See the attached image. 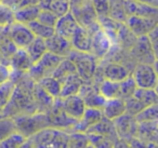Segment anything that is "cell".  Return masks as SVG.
Wrapping results in <instances>:
<instances>
[{
    "instance_id": "obj_1",
    "label": "cell",
    "mask_w": 158,
    "mask_h": 148,
    "mask_svg": "<svg viewBox=\"0 0 158 148\" xmlns=\"http://www.w3.org/2000/svg\"><path fill=\"white\" fill-rule=\"evenodd\" d=\"M22 147H68V133L47 126L27 137Z\"/></svg>"
},
{
    "instance_id": "obj_2",
    "label": "cell",
    "mask_w": 158,
    "mask_h": 148,
    "mask_svg": "<svg viewBox=\"0 0 158 148\" xmlns=\"http://www.w3.org/2000/svg\"><path fill=\"white\" fill-rule=\"evenodd\" d=\"M68 59L74 63L76 67L77 74L80 76L85 83H90L94 79L97 74L98 62L99 60L91 53L79 52L76 50H72L68 55Z\"/></svg>"
},
{
    "instance_id": "obj_3",
    "label": "cell",
    "mask_w": 158,
    "mask_h": 148,
    "mask_svg": "<svg viewBox=\"0 0 158 148\" xmlns=\"http://www.w3.org/2000/svg\"><path fill=\"white\" fill-rule=\"evenodd\" d=\"M13 120L15 122L16 131L24 135L26 138L41 129L49 126L47 113H40V111H36L29 115L16 116V117H13Z\"/></svg>"
},
{
    "instance_id": "obj_4",
    "label": "cell",
    "mask_w": 158,
    "mask_h": 148,
    "mask_svg": "<svg viewBox=\"0 0 158 148\" xmlns=\"http://www.w3.org/2000/svg\"><path fill=\"white\" fill-rule=\"evenodd\" d=\"M64 57L55 55L51 52L47 51L35 64H33L29 72H27V76L34 81V82H38L40 79L44 77L51 76L54 69L57 67L61 61Z\"/></svg>"
},
{
    "instance_id": "obj_5",
    "label": "cell",
    "mask_w": 158,
    "mask_h": 148,
    "mask_svg": "<svg viewBox=\"0 0 158 148\" xmlns=\"http://www.w3.org/2000/svg\"><path fill=\"white\" fill-rule=\"evenodd\" d=\"M131 76L138 88L156 89L157 87V74H156L155 66L153 64H138Z\"/></svg>"
},
{
    "instance_id": "obj_6",
    "label": "cell",
    "mask_w": 158,
    "mask_h": 148,
    "mask_svg": "<svg viewBox=\"0 0 158 148\" xmlns=\"http://www.w3.org/2000/svg\"><path fill=\"white\" fill-rule=\"evenodd\" d=\"M6 29L18 49H25L35 38V35L27 25L19 23L16 21H13L11 24L8 25Z\"/></svg>"
},
{
    "instance_id": "obj_7",
    "label": "cell",
    "mask_w": 158,
    "mask_h": 148,
    "mask_svg": "<svg viewBox=\"0 0 158 148\" xmlns=\"http://www.w3.org/2000/svg\"><path fill=\"white\" fill-rule=\"evenodd\" d=\"M135 37L146 36L151 31L157 26V18H146V16L128 15L123 23Z\"/></svg>"
},
{
    "instance_id": "obj_8",
    "label": "cell",
    "mask_w": 158,
    "mask_h": 148,
    "mask_svg": "<svg viewBox=\"0 0 158 148\" xmlns=\"http://www.w3.org/2000/svg\"><path fill=\"white\" fill-rule=\"evenodd\" d=\"M117 136L120 139L129 142L132 137H136L138 133V122L135 121L133 116L129 113H123V116L113 120Z\"/></svg>"
},
{
    "instance_id": "obj_9",
    "label": "cell",
    "mask_w": 158,
    "mask_h": 148,
    "mask_svg": "<svg viewBox=\"0 0 158 148\" xmlns=\"http://www.w3.org/2000/svg\"><path fill=\"white\" fill-rule=\"evenodd\" d=\"M114 40L105 31L99 27L92 34V46H91V54L94 55L98 60H102L108 54L113 47Z\"/></svg>"
},
{
    "instance_id": "obj_10",
    "label": "cell",
    "mask_w": 158,
    "mask_h": 148,
    "mask_svg": "<svg viewBox=\"0 0 158 148\" xmlns=\"http://www.w3.org/2000/svg\"><path fill=\"white\" fill-rule=\"evenodd\" d=\"M60 103H61L62 109L69 117L76 119L77 121L82 117L85 109H86V104L79 94L60 97Z\"/></svg>"
},
{
    "instance_id": "obj_11",
    "label": "cell",
    "mask_w": 158,
    "mask_h": 148,
    "mask_svg": "<svg viewBox=\"0 0 158 148\" xmlns=\"http://www.w3.org/2000/svg\"><path fill=\"white\" fill-rule=\"evenodd\" d=\"M103 118V113L100 108H94V107H86L84 111V115L76 124L72 129L70 132H82L86 133L88 129L93 126L94 124L99 123Z\"/></svg>"
},
{
    "instance_id": "obj_12",
    "label": "cell",
    "mask_w": 158,
    "mask_h": 148,
    "mask_svg": "<svg viewBox=\"0 0 158 148\" xmlns=\"http://www.w3.org/2000/svg\"><path fill=\"white\" fill-rule=\"evenodd\" d=\"M44 42H46L48 52H51L62 57H67L69 55L70 51L73 50L70 40L66 39L62 36H59L55 33L51 37L44 39Z\"/></svg>"
},
{
    "instance_id": "obj_13",
    "label": "cell",
    "mask_w": 158,
    "mask_h": 148,
    "mask_svg": "<svg viewBox=\"0 0 158 148\" xmlns=\"http://www.w3.org/2000/svg\"><path fill=\"white\" fill-rule=\"evenodd\" d=\"M92 34L89 29L79 25L70 39L73 50L90 53L92 46Z\"/></svg>"
},
{
    "instance_id": "obj_14",
    "label": "cell",
    "mask_w": 158,
    "mask_h": 148,
    "mask_svg": "<svg viewBox=\"0 0 158 148\" xmlns=\"http://www.w3.org/2000/svg\"><path fill=\"white\" fill-rule=\"evenodd\" d=\"M123 1L127 15H138L157 18V7H153V6L146 5V3L139 2L135 0H123Z\"/></svg>"
},
{
    "instance_id": "obj_15",
    "label": "cell",
    "mask_w": 158,
    "mask_h": 148,
    "mask_svg": "<svg viewBox=\"0 0 158 148\" xmlns=\"http://www.w3.org/2000/svg\"><path fill=\"white\" fill-rule=\"evenodd\" d=\"M78 26L79 24L76 21V18H74V15L70 12H67L66 14L57 18L56 24L54 26V33L70 40Z\"/></svg>"
},
{
    "instance_id": "obj_16",
    "label": "cell",
    "mask_w": 158,
    "mask_h": 148,
    "mask_svg": "<svg viewBox=\"0 0 158 148\" xmlns=\"http://www.w3.org/2000/svg\"><path fill=\"white\" fill-rule=\"evenodd\" d=\"M136 137H139L141 142H147V147H156L157 142V120L153 121L138 122V133Z\"/></svg>"
},
{
    "instance_id": "obj_17",
    "label": "cell",
    "mask_w": 158,
    "mask_h": 148,
    "mask_svg": "<svg viewBox=\"0 0 158 148\" xmlns=\"http://www.w3.org/2000/svg\"><path fill=\"white\" fill-rule=\"evenodd\" d=\"M103 117L108 120H115L116 118L126 113V103L123 98H106L101 108Z\"/></svg>"
},
{
    "instance_id": "obj_18",
    "label": "cell",
    "mask_w": 158,
    "mask_h": 148,
    "mask_svg": "<svg viewBox=\"0 0 158 148\" xmlns=\"http://www.w3.org/2000/svg\"><path fill=\"white\" fill-rule=\"evenodd\" d=\"M9 64L12 68V72L23 75L27 74L33 66V62L25 49H18L16 52L9 60Z\"/></svg>"
},
{
    "instance_id": "obj_19",
    "label": "cell",
    "mask_w": 158,
    "mask_h": 148,
    "mask_svg": "<svg viewBox=\"0 0 158 148\" xmlns=\"http://www.w3.org/2000/svg\"><path fill=\"white\" fill-rule=\"evenodd\" d=\"M102 72H103L104 79H108L112 81H123V79L131 75L126 66H123V64L116 63V62L106 64Z\"/></svg>"
},
{
    "instance_id": "obj_20",
    "label": "cell",
    "mask_w": 158,
    "mask_h": 148,
    "mask_svg": "<svg viewBox=\"0 0 158 148\" xmlns=\"http://www.w3.org/2000/svg\"><path fill=\"white\" fill-rule=\"evenodd\" d=\"M84 81L80 78L78 74H73L66 77L65 79L61 81V93H60V97H64V96L73 95V94H78L80 89H81Z\"/></svg>"
},
{
    "instance_id": "obj_21",
    "label": "cell",
    "mask_w": 158,
    "mask_h": 148,
    "mask_svg": "<svg viewBox=\"0 0 158 148\" xmlns=\"http://www.w3.org/2000/svg\"><path fill=\"white\" fill-rule=\"evenodd\" d=\"M40 10H41V8L38 3L29 5L21 8V9H18L14 11V21L27 25L33 21L37 20Z\"/></svg>"
},
{
    "instance_id": "obj_22",
    "label": "cell",
    "mask_w": 158,
    "mask_h": 148,
    "mask_svg": "<svg viewBox=\"0 0 158 148\" xmlns=\"http://www.w3.org/2000/svg\"><path fill=\"white\" fill-rule=\"evenodd\" d=\"M38 5L41 9H47L54 13L56 16H62L69 12V0H39Z\"/></svg>"
},
{
    "instance_id": "obj_23",
    "label": "cell",
    "mask_w": 158,
    "mask_h": 148,
    "mask_svg": "<svg viewBox=\"0 0 158 148\" xmlns=\"http://www.w3.org/2000/svg\"><path fill=\"white\" fill-rule=\"evenodd\" d=\"M132 97L135 98L136 102L143 107L151 106L153 104H157V93H156V89H143V88H138L134 90Z\"/></svg>"
},
{
    "instance_id": "obj_24",
    "label": "cell",
    "mask_w": 158,
    "mask_h": 148,
    "mask_svg": "<svg viewBox=\"0 0 158 148\" xmlns=\"http://www.w3.org/2000/svg\"><path fill=\"white\" fill-rule=\"evenodd\" d=\"M98 91L105 98H120V81H112L104 79L101 81Z\"/></svg>"
},
{
    "instance_id": "obj_25",
    "label": "cell",
    "mask_w": 158,
    "mask_h": 148,
    "mask_svg": "<svg viewBox=\"0 0 158 148\" xmlns=\"http://www.w3.org/2000/svg\"><path fill=\"white\" fill-rule=\"evenodd\" d=\"M47 94L53 98L60 97V93H61V82L54 78L53 76H47L40 79L38 82H36Z\"/></svg>"
},
{
    "instance_id": "obj_26",
    "label": "cell",
    "mask_w": 158,
    "mask_h": 148,
    "mask_svg": "<svg viewBox=\"0 0 158 148\" xmlns=\"http://www.w3.org/2000/svg\"><path fill=\"white\" fill-rule=\"evenodd\" d=\"M25 50H26L28 56L31 57L33 64H35L47 52V47H46L44 39L39 37H35L33 41L25 48Z\"/></svg>"
},
{
    "instance_id": "obj_27",
    "label": "cell",
    "mask_w": 158,
    "mask_h": 148,
    "mask_svg": "<svg viewBox=\"0 0 158 148\" xmlns=\"http://www.w3.org/2000/svg\"><path fill=\"white\" fill-rule=\"evenodd\" d=\"M76 72H77V70H76V67H75L74 63H73L68 57H64L61 61V63L57 65V67L54 69V72H52L51 76L56 78L57 80L61 82L66 77H68L69 75L76 74Z\"/></svg>"
},
{
    "instance_id": "obj_28",
    "label": "cell",
    "mask_w": 158,
    "mask_h": 148,
    "mask_svg": "<svg viewBox=\"0 0 158 148\" xmlns=\"http://www.w3.org/2000/svg\"><path fill=\"white\" fill-rule=\"evenodd\" d=\"M16 50H18V47L11 40L10 36L7 33V29L5 27L2 33L0 34V53L2 54V56L7 61H9L12 55L16 52Z\"/></svg>"
},
{
    "instance_id": "obj_29",
    "label": "cell",
    "mask_w": 158,
    "mask_h": 148,
    "mask_svg": "<svg viewBox=\"0 0 158 148\" xmlns=\"http://www.w3.org/2000/svg\"><path fill=\"white\" fill-rule=\"evenodd\" d=\"M108 16L119 23H125L127 18L125 6L123 0H110L108 7Z\"/></svg>"
},
{
    "instance_id": "obj_30",
    "label": "cell",
    "mask_w": 158,
    "mask_h": 148,
    "mask_svg": "<svg viewBox=\"0 0 158 148\" xmlns=\"http://www.w3.org/2000/svg\"><path fill=\"white\" fill-rule=\"evenodd\" d=\"M27 26L33 31L35 37H39V38H42V39H47V38L51 37V36L54 34V27L47 26V25L38 22L37 20L33 21V22H31L29 24H27Z\"/></svg>"
},
{
    "instance_id": "obj_31",
    "label": "cell",
    "mask_w": 158,
    "mask_h": 148,
    "mask_svg": "<svg viewBox=\"0 0 158 148\" xmlns=\"http://www.w3.org/2000/svg\"><path fill=\"white\" fill-rule=\"evenodd\" d=\"M26 141V137L21 134L19 131H15L9 136L0 141V148H18L22 147V145Z\"/></svg>"
},
{
    "instance_id": "obj_32",
    "label": "cell",
    "mask_w": 158,
    "mask_h": 148,
    "mask_svg": "<svg viewBox=\"0 0 158 148\" xmlns=\"http://www.w3.org/2000/svg\"><path fill=\"white\" fill-rule=\"evenodd\" d=\"M14 88H15V82L11 79L3 83H0V107L1 108H5L10 102Z\"/></svg>"
},
{
    "instance_id": "obj_33",
    "label": "cell",
    "mask_w": 158,
    "mask_h": 148,
    "mask_svg": "<svg viewBox=\"0 0 158 148\" xmlns=\"http://www.w3.org/2000/svg\"><path fill=\"white\" fill-rule=\"evenodd\" d=\"M158 115V109L157 104H153L151 106L146 107L140 113H138L135 116H133L136 122H143V121H153V120H157Z\"/></svg>"
},
{
    "instance_id": "obj_34",
    "label": "cell",
    "mask_w": 158,
    "mask_h": 148,
    "mask_svg": "<svg viewBox=\"0 0 158 148\" xmlns=\"http://www.w3.org/2000/svg\"><path fill=\"white\" fill-rule=\"evenodd\" d=\"M15 131L16 126L13 118L5 116L3 118L0 119V141L9 136L10 134H12Z\"/></svg>"
},
{
    "instance_id": "obj_35",
    "label": "cell",
    "mask_w": 158,
    "mask_h": 148,
    "mask_svg": "<svg viewBox=\"0 0 158 148\" xmlns=\"http://www.w3.org/2000/svg\"><path fill=\"white\" fill-rule=\"evenodd\" d=\"M136 89V84L134 82L133 78L130 75L123 81H120V98L123 100H127L128 97L133 94L134 90Z\"/></svg>"
},
{
    "instance_id": "obj_36",
    "label": "cell",
    "mask_w": 158,
    "mask_h": 148,
    "mask_svg": "<svg viewBox=\"0 0 158 148\" xmlns=\"http://www.w3.org/2000/svg\"><path fill=\"white\" fill-rule=\"evenodd\" d=\"M14 21V11L0 1V26L6 27Z\"/></svg>"
},
{
    "instance_id": "obj_37",
    "label": "cell",
    "mask_w": 158,
    "mask_h": 148,
    "mask_svg": "<svg viewBox=\"0 0 158 148\" xmlns=\"http://www.w3.org/2000/svg\"><path fill=\"white\" fill-rule=\"evenodd\" d=\"M57 18H59V16H56L51 11H49L47 9H41L39 12V15L37 18V21L42 23V24L47 25V26L54 27L55 24H56Z\"/></svg>"
},
{
    "instance_id": "obj_38",
    "label": "cell",
    "mask_w": 158,
    "mask_h": 148,
    "mask_svg": "<svg viewBox=\"0 0 158 148\" xmlns=\"http://www.w3.org/2000/svg\"><path fill=\"white\" fill-rule=\"evenodd\" d=\"M90 1L98 16L108 15L110 0H90Z\"/></svg>"
},
{
    "instance_id": "obj_39",
    "label": "cell",
    "mask_w": 158,
    "mask_h": 148,
    "mask_svg": "<svg viewBox=\"0 0 158 148\" xmlns=\"http://www.w3.org/2000/svg\"><path fill=\"white\" fill-rule=\"evenodd\" d=\"M0 1L7 5L8 7H10L13 11L21 9L23 7H26V6L35 5V3L39 2V0H0Z\"/></svg>"
},
{
    "instance_id": "obj_40",
    "label": "cell",
    "mask_w": 158,
    "mask_h": 148,
    "mask_svg": "<svg viewBox=\"0 0 158 148\" xmlns=\"http://www.w3.org/2000/svg\"><path fill=\"white\" fill-rule=\"evenodd\" d=\"M12 75V68L10 64L2 63L0 64V83H3L6 81L11 79Z\"/></svg>"
},
{
    "instance_id": "obj_41",
    "label": "cell",
    "mask_w": 158,
    "mask_h": 148,
    "mask_svg": "<svg viewBox=\"0 0 158 148\" xmlns=\"http://www.w3.org/2000/svg\"><path fill=\"white\" fill-rule=\"evenodd\" d=\"M135 1L146 3V5L153 6V7H157V5H158V0H135Z\"/></svg>"
},
{
    "instance_id": "obj_42",
    "label": "cell",
    "mask_w": 158,
    "mask_h": 148,
    "mask_svg": "<svg viewBox=\"0 0 158 148\" xmlns=\"http://www.w3.org/2000/svg\"><path fill=\"white\" fill-rule=\"evenodd\" d=\"M2 63H7V64H9V61H7V60H6L5 57L2 56V54L0 53V64H2Z\"/></svg>"
},
{
    "instance_id": "obj_43",
    "label": "cell",
    "mask_w": 158,
    "mask_h": 148,
    "mask_svg": "<svg viewBox=\"0 0 158 148\" xmlns=\"http://www.w3.org/2000/svg\"><path fill=\"white\" fill-rule=\"evenodd\" d=\"M5 116H6V115H5V109L0 107V119H1V118H3Z\"/></svg>"
},
{
    "instance_id": "obj_44",
    "label": "cell",
    "mask_w": 158,
    "mask_h": 148,
    "mask_svg": "<svg viewBox=\"0 0 158 148\" xmlns=\"http://www.w3.org/2000/svg\"><path fill=\"white\" fill-rule=\"evenodd\" d=\"M6 27H7V26H6ZM3 29H5V27H2V26H0V34L2 33V31H3Z\"/></svg>"
}]
</instances>
